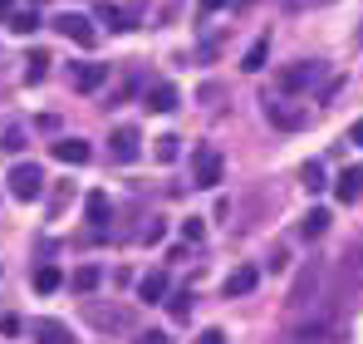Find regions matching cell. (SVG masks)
<instances>
[{
  "mask_svg": "<svg viewBox=\"0 0 363 344\" xmlns=\"http://www.w3.org/2000/svg\"><path fill=\"white\" fill-rule=\"evenodd\" d=\"M319 79H324V64L309 59V64H290V69H280L275 84H280V94H300V89H314Z\"/></svg>",
  "mask_w": 363,
  "mask_h": 344,
  "instance_id": "1",
  "label": "cell"
},
{
  "mask_svg": "<svg viewBox=\"0 0 363 344\" xmlns=\"http://www.w3.org/2000/svg\"><path fill=\"white\" fill-rule=\"evenodd\" d=\"M265 118H270L275 128H285V133L309 128V109H300V104H280V99H265Z\"/></svg>",
  "mask_w": 363,
  "mask_h": 344,
  "instance_id": "2",
  "label": "cell"
},
{
  "mask_svg": "<svg viewBox=\"0 0 363 344\" xmlns=\"http://www.w3.org/2000/svg\"><path fill=\"white\" fill-rule=\"evenodd\" d=\"M40 182H45V172L35 168V163H20V168H10V197L35 202L40 197Z\"/></svg>",
  "mask_w": 363,
  "mask_h": 344,
  "instance_id": "3",
  "label": "cell"
},
{
  "mask_svg": "<svg viewBox=\"0 0 363 344\" xmlns=\"http://www.w3.org/2000/svg\"><path fill=\"white\" fill-rule=\"evenodd\" d=\"M50 153L69 163V168H79V163H89V143L84 138H60V143H50Z\"/></svg>",
  "mask_w": 363,
  "mask_h": 344,
  "instance_id": "4",
  "label": "cell"
},
{
  "mask_svg": "<svg viewBox=\"0 0 363 344\" xmlns=\"http://www.w3.org/2000/svg\"><path fill=\"white\" fill-rule=\"evenodd\" d=\"M216 182H221V153L201 148L196 153V187H216Z\"/></svg>",
  "mask_w": 363,
  "mask_h": 344,
  "instance_id": "5",
  "label": "cell"
},
{
  "mask_svg": "<svg viewBox=\"0 0 363 344\" xmlns=\"http://www.w3.org/2000/svg\"><path fill=\"white\" fill-rule=\"evenodd\" d=\"M334 197H339V202H359L363 197V168L339 172V177H334Z\"/></svg>",
  "mask_w": 363,
  "mask_h": 344,
  "instance_id": "6",
  "label": "cell"
},
{
  "mask_svg": "<svg viewBox=\"0 0 363 344\" xmlns=\"http://www.w3.org/2000/svg\"><path fill=\"white\" fill-rule=\"evenodd\" d=\"M55 25H60V30L69 35V40H74V45H94V25H89L84 15H60Z\"/></svg>",
  "mask_w": 363,
  "mask_h": 344,
  "instance_id": "7",
  "label": "cell"
},
{
  "mask_svg": "<svg viewBox=\"0 0 363 344\" xmlns=\"http://www.w3.org/2000/svg\"><path fill=\"white\" fill-rule=\"evenodd\" d=\"M35 344H74V335L60 320H35Z\"/></svg>",
  "mask_w": 363,
  "mask_h": 344,
  "instance_id": "8",
  "label": "cell"
},
{
  "mask_svg": "<svg viewBox=\"0 0 363 344\" xmlns=\"http://www.w3.org/2000/svg\"><path fill=\"white\" fill-rule=\"evenodd\" d=\"M104 79H108V69H104V64H79V69H74V89H84V94L104 89Z\"/></svg>",
  "mask_w": 363,
  "mask_h": 344,
  "instance_id": "9",
  "label": "cell"
},
{
  "mask_svg": "<svg viewBox=\"0 0 363 344\" xmlns=\"http://www.w3.org/2000/svg\"><path fill=\"white\" fill-rule=\"evenodd\" d=\"M84 217H89L94 227H108V217H113V202H108V192H89V202H84Z\"/></svg>",
  "mask_w": 363,
  "mask_h": 344,
  "instance_id": "10",
  "label": "cell"
},
{
  "mask_svg": "<svg viewBox=\"0 0 363 344\" xmlns=\"http://www.w3.org/2000/svg\"><path fill=\"white\" fill-rule=\"evenodd\" d=\"M255 286H260V271L255 266H241V271L226 276V295H250Z\"/></svg>",
  "mask_w": 363,
  "mask_h": 344,
  "instance_id": "11",
  "label": "cell"
},
{
  "mask_svg": "<svg viewBox=\"0 0 363 344\" xmlns=\"http://www.w3.org/2000/svg\"><path fill=\"white\" fill-rule=\"evenodd\" d=\"M138 295H143L147 305H157V300L167 295V271H147V276L138 281Z\"/></svg>",
  "mask_w": 363,
  "mask_h": 344,
  "instance_id": "12",
  "label": "cell"
},
{
  "mask_svg": "<svg viewBox=\"0 0 363 344\" xmlns=\"http://www.w3.org/2000/svg\"><path fill=\"white\" fill-rule=\"evenodd\" d=\"M113 158L133 163L138 158V128H113Z\"/></svg>",
  "mask_w": 363,
  "mask_h": 344,
  "instance_id": "13",
  "label": "cell"
},
{
  "mask_svg": "<svg viewBox=\"0 0 363 344\" xmlns=\"http://www.w3.org/2000/svg\"><path fill=\"white\" fill-rule=\"evenodd\" d=\"M147 109H152V114H172V109H177V89H172V84L147 89Z\"/></svg>",
  "mask_w": 363,
  "mask_h": 344,
  "instance_id": "14",
  "label": "cell"
},
{
  "mask_svg": "<svg viewBox=\"0 0 363 344\" xmlns=\"http://www.w3.org/2000/svg\"><path fill=\"white\" fill-rule=\"evenodd\" d=\"M314 286H319V266H309L300 281H295V290H290V305L300 310V305H309V295H314Z\"/></svg>",
  "mask_w": 363,
  "mask_h": 344,
  "instance_id": "15",
  "label": "cell"
},
{
  "mask_svg": "<svg viewBox=\"0 0 363 344\" xmlns=\"http://www.w3.org/2000/svg\"><path fill=\"white\" fill-rule=\"evenodd\" d=\"M60 286H64L60 266H40V271H35V290H40V295H50V290H60Z\"/></svg>",
  "mask_w": 363,
  "mask_h": 344,
  "instance_id": "16",
  "label": "cell"
},
{
  "mask_svg": "<svg viewBox=\"0 0 363 344\" xmlns=\"http://www.w3.org/2000/svg\"><path fill=\"white\" fill-rule=\"evenodd\" d=\"M265 59H270V40H255L250 50H245V74H255V69H265Z\"/></svg>",
  "mask_w": 363,
  "mask_h": 344,
  "instance_id": "17",
  "label": "cell"
},
{
  "mask_svg": "<svg viewBox=\"0 0 363 344\" xmlns=\"http://www.w3.org/2000/svg\"><path fill=\"white\" fill-rule=\"evenodd\" d=\"M10 30H15V35H35V30H40V15H35V10H10Z\"/></svg>",
  "mask_w": 363,
  "mask_h": 344,
  "instance_id": "18",
  "label": "cell"
},
{
  "mask_svg": "<svg viewBox=\"0 0 363 344\" xmlns=\"http://www.w3.org/2000/svg\"><path fill=\"white\" fill-rule=\"evenodd\" d=\"M300 231L309 236V241H314V236H324V231H329V212H324V207H314V212L300 222Z\"/></svg>",
  "mask_w": 363,
  "mask_h": 344,
  "instance_id": "19",
  "label": "cell"
},
{
  "mask_svg": "<svg viewBox=\"0 0 363 344\" xmlns=\"http://www.w3.org/2000/svg\"><path fill=\"white\" fill-rule=\"evenodd\" d=\"M177 153H182V138H172V133H162V138H157V148H152V158H157V163H177Z\"/></svg>",
  "mask_w": 363,
  "mask_h": 344,
  "instance_id": "20",
  "label": "cell"
},
{
  "mask_svg": "<svg viewBox=\"0 0 363 344\" xmlns=\"http://www.w3.org/2000/svg\"><path fill=\"white\" fill-rule=\"evenodd\" d=\"M25 64H30V69H25V84H40V79L50 74V55H45V50H35Z\"/></svg>",
  "mask_w": 363,
  "mask_h": 344,
  "instance_id": "21",
  "label": "cell"
},
{
  "mask_svg": "<svg viewBox=\"0 0 363 344\" xmlns=\"http://www.w3.org/2000/svg\"><path fill=\"white\" fill-rule=\"evenodd\" d=\"M99 281H104V271H99V266H84V271H74V281H69V286L79 290V295H89Z\"/></svg>",
  "mask_w": 363,
  "mask_h": 344,
  "instance_id": "22",
  "label": "cell"
},
{
  "mask_svg": "<svg viewBox=\"0 0 363 344\" xmlns=\"http://www.w3.org/2000/svg\"><path fill=\"white\" fill-rule=\"evenodd\" d=\"M304 187H309V192H324V187H329V182H324V168H319V163H304Z\"/></svg>",
  "mask_w": 363,
  "mask_h": 344,
  "instance_id": "23",
  "label": "cell"
},
{
  "mask_svg": "<svg viewBox=\"0 0 363 344\" xmlns=\"http://www.w3.org/2000/svg\"><path fill=\"white\" fill-rule=\"evenodd\" d=\"M99 20H104V25H113V30H128V15H123L118 5H99Z\"/></svg>",
  "mask_w": 363,
  "mask_h": 344,
  "instance_id": "24",
  "label": "cell"
},
{
  "mask_svg": "<svg viewBox=\"0 0 363 344\" xmlns=\"http://www.w3.org/2000/svg\"><path fill=\"white\" fill-rule=\"evenodd\" d=\"M191 315V290H177L172 295V320H186Z\"/></svg>",
  "mask_w": 363,
  "mask_h": 344,
  "instance_id": "25",
  "label": "cell"
},
{
  "mask_svg": "<svg viewBox=\"0 0 363 344\" xmlns=\"http://www.w3.org/2000/svg\"><path fill=\"white\" fill-rule=\"evenodd\" d=\"M295 344H324V325H304V330H295Z\"/></svg>",
  "mask_w": 363,
  "mask_h": 344,
  "instance_id": "26",
  "label": "cell"
},
{
  "mask_svg": "<svg viewBox=\"0 0 363 344\" xmlns=\"http://www.w3.org/2000/svg\"><path fill=\"white\" fill-rule=\"evenodd\" d=\"M20 330H25V325H20V315H0V335H5V340H15Z\"/></svg>",
  "mask_w": 363,
  "mask_h": 344,
  "instance_id": "27",
  "label": "cell"
},
{
  "mask_svg": "<svg viewBox=\"0 0 363 344\" xmlns=\"http://www.w3.org/2000/svg\"><path fill=\"white\" fill-rule=\"evenodd\" d=\"M182 236H186V241H201V236H206V227H201V217H191V222H182Z\"/></svg>",
  "mask_w": 363,
  "mask_h": 344,
  "instance_id": "28",
  "label": "cell"
},
{
  "mask_svg": "<svg viewBox=\"0 0 363 344\" xmlns=\"http://www.w3.org/2000/svg\"><path fill=\"white\" fill-rule=\"evenodd\" d=\"M162 231H167V227H162V222H147V231H143V241L152 246V241H162Z\"/></svg>",
  "mask_w": 363,
  "mask_h": 344,
  "instance_id": "29",
  "label": "cell"
},
{
  "mask_svg": "<svg viewBox=\"0 0 363 344\" xmlns=\"http://www.w3.org/2000/svg\"><path fill=\"white\" fill-rule=\"evenodd\" d=\"M138 344H167V335H162V330H143V335H138Z\"/></svg>",
  "mask_w": 363,
  "mask_h": 344,
  "instance_id": "30",
  "label": "cell"
},
{
  "mask_svg": "<svg viewBox=\"0 0 363 344\" xmlns=\"http://www.w3.org/2000/svg\"><path fill=\"white\" fill-rule=\"evenodd\" d=\"M20 148H25V138H20V133L10 128V133H5V153H20Z\"/></svg>",
  "mask_w": 363,
  "mask_h": 344,
  "instance_id": "31",
  "label": "cell"
},
{
  "mask_svg": "<svg viewBox=\"0 0 363 344\" xmlns=\"http://www.w3.org/2000/svg\"><path fill=\"white\" fill-rule=\"evenodd\" d=\"M196 344H226V335H221V330H206V335H201Z\"/></svg>",
  "mask_w": 363,
  "mask_h": 344,
  "instance_id": "32",
  "label": "cell"
},
{
  "mask_svg": "<svg viewBox=\"0 0 363 344\" xmlns=\"http://www.w3.org/2000/svg\"><path fill=\"white\" fill-rule=\"evenodd\" d=\"M349 138H354V148H363V123H354V128H349Z\"/></svg>",
  "mask_w": 363,
  "mask_h": 344,
  "instance_id": "33",
  "label": "cell"
},
{
  "mask_svg": "<svg viewBox=\"0 0 363 344\" xmlns=\"http://www.w3.org/2000/svg\"><path fill=\"white\" fill-rule=\"evenodd\" d=\"M221 5H226V0H201V10H221Z\"/></svg>",
  "mask_w": 363,
  "mask_h": 344,
  "instance_id": "34",
  "label": "cell"
},
{
  "mask_svg": "<svg viewBox=\"0 0 363 344\" xmlns=\"http://www.w3.org/2000/svg\"><path fill=\"white\" fill-rule=\"evenodd\" d=\"M0 15H10V0H0Z\"/></svg>",
  "mask_w": 363,
  "mask_h": 344,
  "instance_id": "35",
  "label": "cell"
},
{
  "mask_svg": "<svg viewBox=\"0 0 363 344\" xmlns=\"http://www.w3.org/2000/svg\"><path fill=\"white\" fill-rule=\"evenodd\" d=\"M309 5H324V0H309Z\"/></svg>",
  "mask_w": 363,
  "mask_h": 344,
  "instance_id": "36",
  "label": "cell"
},
{
  "mask_svg": "<svg viewBox=\"0 0 363 344\" xmlns=\"http://www.w3.org/2000/svg\"><path fill=\"white\" fill-rule=\"evenodd\" d=\"M35 5H40V0H35Z\"/></svg>",
  "mask_w": 363,
  "mask_h": 344,
  "instance_id": "37",
  "label": "cell"
}]
</instances>
